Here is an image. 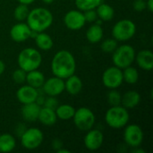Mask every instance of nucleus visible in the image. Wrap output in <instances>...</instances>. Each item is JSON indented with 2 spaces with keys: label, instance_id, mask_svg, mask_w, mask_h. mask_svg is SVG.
I'll return each instance as SVG.
<instances>
[{
  "label": "nucleus",
  "instance_id": "obj_1",
  "mask_svg": "<svg viewBox=\"0 0 153 153\" xmlns=\"http://www.w3.org/2000/svg\"><path fill=\"white\" fill-rule=\"evenodd\" d=\"M51 71L55 76L66 79L76 71V61L74 55L65 49L57 51L51 61Z\"/></svg>",
  "mask_w": 153,
  "mask_h": 153
},
{
  "label": "nucleus",
  "instance_id": "obj_2",
  "mask_svg": "<svg viewBox=\"0 0 153 153\" xmlns=\"http://www.w3.org/2000/svg\"><path fill=\"white\" fill-rule=\"evenodd\" d=\"M52 13L45 7H36L30 10L26 23L34 32H41L48 30L53 23Z\"/></svg>",
  "mask_w": 153,
  "mask_h": 153
},
{
  "label": "nucleus",
  "instance_id": "obj_3",
  "mask_svg": "<svg viewBox=\"0 0 153 153\" xmlns=\"http://www.w3.org/2000/svg\"><path fill=\"white\" fill-rule=\"evenodd\" d=\"M17 63L21 69L28 73L39 69L42 63V56L36 48H25L19 53Z\"/></svg>",
  "mask_w": 153,
  "mask_h": 153
},
{
  "label": "nucleus",
  "instance_id": "obj_4",
  "mask_svg": "<svg viewBox=\"0 0 153 153\" xmlns=\"http://www.w3.org/2000/svg\"><path fill=\"white\" fill-rule=\"evenodd\" d=\"M129 118L128 110L121 105L110 107L105 114L106 124L113 129L124 128L128 124Z\"/></svg>",
  "mask_w": 153,
  "mask_h": 153
},
{
  "label": "nucleus",
  "instance_id": "obj_5",
  "mask_svg": "<svg viewBox=\"0 0 153 153\" xmlns=\"http://www.w3.org/2000/svg\"><path fill=\"white\" fill-rule=\"evenodd\" d=\"M135 50L134 48L127 44L118 46L116 50L112 53V60L115 66L124 69L127 66H130L134 62L135 58Z\"/></svg>",
  "mask_w": 153,
  "mask_h": 153
},
{
  "label": "nucleus",
  "instance_id": "obj_6",
  "mask_svg": "<svg viewBox=\"0 0 153 153\" xmlns=\"http://www.w3.org/2000/svg\"><path fill=\"white\" fill-rule=\"evenodd\" d=\"M136 33L135 23L129 19L118 21L112 28V37L117 41L130 40Z\"/></svg>",
  "mask_w": 153,
  "mask_h": 153
},
{
  "label": "nucleus",
  "instance_id": "obj_7",
  "mask_svg": "<svg viewBox=\"0 0 153 153\" xmlns=\"http://www.w3.org/2000/svg\"><path fill=\"white\" fill-rule=\"evenodd\" d=\"M72 119L74 120V126L77 129L82 132H87L91 129L96 121V117L92 110L86 107H82L75 109Z\"/></svg>",
  "mask_w": 153,
  "mask_h": 153
},
{
  "label": "nucleus",
  "instance_id": "obj_8",
  "mask_svg": "<svg viewBox=\"0 0 153 153\" xmlns=\"http://www.w3.org/2000/svg\"><path fill=\"white\" fill-rule=\"evenodd\" d=\"M44 139L43 133L37 127H31L25 129L21 134V144L22 146L29 151L38 149Z\"/></svg>",
  "mask_w": 153,
  "mask_h": 153
},
{
  "label": "nucleus",
  "instance_id": "obj_9",
  "mask_svg": "<svg viewBox=\"0 0 153 153\" xmlns=\"http://www.w3.org/2000/svg\"><path fill=\"white\" fill-rule=\"evenodd\" d=\"M123 138L126 145L129 147H141L143 141V129L136 124L126 125L125 126Z\"/></svg>",
  "mask_w": 153,
  "mask_h": 153
},
{
  "label": "nucleus",
  "instance_id": "obj_10",
  "mask_svg": "<svg viewBox=\"0 0 153 153\" xmlns=\"http://www.w3.org/2000/svg\"><path fill=\"white\" fill-rule=\"evenodd\" d=\"M102 83L103 85L111 90L117 89L124 82L122 69L113 65L107 68L102 74Z\"/></svg>",
  "mask_w": 153,
  "mask_h": 153
},
{
  "label": "nucleus",
  "instance_id": "obj_11",
  "mask_svg": "<svg viewBox=\"0 0 153 153\" xmlns=\"http://www.w3.org/2000/svg\"><path fill=\"white\" fill-rule=\"evenodd\" d=\"M64 23L71 30H81L86 23L83 12L80 10L68 11L64 16Z\"/></svg>",
  "mask_w": 153,
  "mask_h": 153
},
{
  "label": "nucleus",
  "instance_id": "obj_12",
  "mask_svg": "<svg viewBox=\"0 0 153 153\" xmlns=\"http://www.w3.org/2000/svg\"><path fill=\"white\" fill-rule=\"evenodd\" d=\"M84 146L87 150L94 152L99 150L104 143V134L98 129H90L87 131L84 139Z\"/></svg>",
  "mask_w": 153,
  "mask_h": 153
},
{
  "label": "nucleus",
  "instance_id": "obj_13",
  "mask_svg": "<svg viewBox=\"0 0 153 153\" xmlns=\"http://www.w3.org/2000/svg\"><path fill=\"white\" fill-rule=\"evenodd\" d=\"M42 90L48 96L56 97L65 91V80L54 75L48 80H45Z\"/></svg>",
  "mask_w": 153,
  "mask_h": 153
},
{
  "label": "nucleus",
  "instance_id": "obj_14",
  "mask_svg": "<svg viewBox=\"0 0 153 153\" xmlns=\"http://www.w3.org/2000/svg\"><path fill=\"white\" fill-rule=\"evenodd\" d=\"M31 35H32V30L28 26V24L23 22H20L14 24L10 30L11 39L17 43L26 41L28 39L31 37Z\"/></svg>",
  "mask_w": 153,
  "mask_h": 153
},
{
  "label": "nucleus",
  "instance_id": "obj_15",
  "mask_svg": "<svg viewBox=\"0 0 153 153\" xmlns=\"http://www.w3.org/2000/svg\"><path fill=\"white\" fill-rule=\"evenodd\" d=\"M39 96L38 90L30 86L29 84L21 86L16 91V98L20 103L28 104L36 102V100Z\"/></svg>",
  "mask_w": 153,
  "mask_h": 153
},
{
  "label": "nucleus",
  "instance_id": "obj_16",
  "mask_svg": "<svg viewBox=\"0 0 153 153\" xmlns=\"http://www.w3.org/2000/svg\"><path fill=\"white\" fill-rule=\"evenodd\" d=\"M134 61L137 65L144 71H152L153 69V53L150 49H143L135 54Z\"/></svg>",
  "mask_w": 153,
  "mask_h": 153
},
{
  "label": "nucleus",
  "instance_id": "obj_17",
  "mask_svg": "<svg viewBox=\"0 0 153 153\" xmlns=\"http://www.w3.org/2000/svg\"><path fill=\"white\" fill-rule=\"evenodd\" d=\"M41 106L36 102L23 104L21 108V115L27 122H35L38 120Z\"/></svg>",
  "mask_w": 153,
  "mask_h": 153
},
{
  "label": "nucleus",
  "instance_id": "obj_18",
  "mask_svg": "<svg viewBox=\"0 0 153 153\" xmlns=\"http://www.w3.org/2000/svg\"><path fill=\"white\" fill-rule=\"evenodd\" d=\"M82 79L74 74L65 79V91L72 96L79 94L82 90Z\"/></svg>",
  "mask_w": 153,
  "mask_h": 153
},
{
  "label": "nucleus",
  "instance_id": "obj_19",
  "mask_svg": "<svg viewBox=\"0 0 153 153\" xmlns=\"http://www.w3.org/2000/svg\"><path fill=\"white\" fill-rule=\"evenodd\" d=\"M141 102V94L136 91H128L122 95L121 106L126 109H132L137 107Z\"/></svg>",
  "mask_w": 153,
  "mask_h": 153
},
{
  "label": "nucleus",
  "instance_id": "obj_20",
  "mask_svg": "<svg viewBox=\"0 0 153 153\" xmlns=\"http://www.w3.org/2000/svg\"><path fill=\"white\" fill-rule=\"evenodd\" d=\"M38 120L46 126H54L56 121H57V117L55 112V109L47 108V107H41L40 110H39V117Z\"/></svg>",
  "mask_w": 153,
  "mask_h": 153
},
{
  "label": "nucleus",
  "instance_id": "obj_21",
  "mask_svg": "<svg viewBox=\"0 0 153 153\" xmlns=\"http://www.w3.org/2000/svg\"><path fill=\"white\" fill-rule=\"evenodd\" d=\"M85 35L89 42L92 44H96L102 40L104 35V30L100 23H95L88 28Z\"/></svg>",
  "mask_w": 153,
  "mask_h": 153
},
{
  "label": "nucleus",
  "instance_id": "obj_22",
  "mask_svg": "<svg viewBox=\"0 0 153 153\" xmlns=\"http://www.w3.org/2000/svg\"><path fill=\"white\" fill-rule=\"evenodd\" d=\"M45 75L42 72H40L39 69L30 71L26 74V82L30 86L39 89L42 87L44 82H45Z\"/></svg>",
  "mask_w": 153,
  "mask_h": 153
},
{
  "label": "nucleus",
  "instance_id": "obj_23",
  "mask_svg": "<svg viewBox=\"0 0 153 153\" xmlns=\"http://www.w3.org/2000/svg\"><path fill=\"white\" fill-rule=\"evenodd\" d=\"M34 39H35V44L37 48L43 51L50 50L54 46V41L52 38L44 31L36 33Z\"/></svg>",
  "mask_w": 153,
  "mask_h": 153
},
{
  "label": "nucleus",
  "instance_id": "obj_24",
  "mask_svg": "<svg viewBox=\"0 0 153 153\" xmlns=\"http://www.w3.org/2000/svg\"><path fill=\"white\" fill-rule=\"evenodd\" d=\"M95 10H96L97 15H98V19H100L101 22H108L114 18L115 10L110 4L101 2L96 7Z\"/></svg>",
  "mask_w": 153,
  "mask_h": 153
},
{
  "label": "nucleus",
  "instance_id": "obj_25",
  "mask_svg": "<svg viewBox=\"0 0 153 153\" xmlns=\"http://www.w3.org/2000/svg\"><path fill=\"white\" fill-rule=\"evenodd\" d=\"M16 147V140L10 134H0V152L7 153L13 152Z\"/></svg>",
  "mask_w": 153,
  "mask_h": 153
},
{
  "label": "nucleus",
  "instance_id": "obj_26",
  "mask_svg": "<svg viewBox=\"0 0 153 153\" xmlns=\"http://www.w3.org/2000/svg\"><path fill=\"white\" fill-rule=\"evenodd\" d=\"M55 112L57 119L66 121L73 118L75 112V108L69 104H61L56 107Z\"/></svg>",
  "mask_w": 153,
  "mask_h": 153
},
{
  "label": "nucleus",
  "instance_id": "obj_27",
  "mask_svg": "<svg viewBox=\"0 0 153 153\" xmlns=\"http://www.w3.org/2000/svg\"><path fill=\"white\" fill-rule=\"evenodd\" d=\"M122 72H123L124 82L132 85L137 83L139 80V72L135 67H133L132 65H130L122 69Z\"/></svg>",
  "mask_w": 153,
  "mask_h": 153
},
{
  "label": "nucleus",
  "instance_id": "obj_28",
  "mask_svg": "<svg viewBox=\"0 0 153 153\" xmlns=\"http://www.w3.org/2000/svg\"><path fill=\"white\" fill-rule=\"evenodd\" d=\"M102 2V0H75V5L80 11H87L96 9V7Z\"/></svg>",
  "mask_w": 153,
  "mask_h": 153
},
{
  "label": "nucleus",
  "instance_id": "obj_29",
  "mask_svg": "<svg viewBox=\"0 0 153 153\" xmlns=\"http://www.w3.org/2000/svg\"><path fill=\"white\" fill-rule=\"evenodd\" d=\"M29 13L30 10L27 4H19L13 10V17L18 22H23L26 21Z\"/></svg>",
  "mask_w": 153,
  "mask_h": 153
},
{
  "label": "nucleus",
  "instance_id": "obj_30",
  "mask_svg": "<svg viewBox=\"0 0 153 153\" xmlns=\"http://www.w3.org/2000/svg\"><path fill=\"white\" fill-rule=\"evenodd\" d=\"M117 40H116L114 38H108V39H104L101 44H100V48L101 50L104 52V53H107V54H112L116 48L118 47V44H117Z\"/></svg>",
  "mask_w": 153,
  "mask_h": 153
},
{
  "label": "nucleus",
  "instance_id": "obj_31",
  "mask_svg": "<svg viewBox=\"0 0 153 153\" xmlns=\"http://www.w3.org/2000/svg\"><path fill=\"white\" fill-rule=\"evenodd\" d=\"M121 99H122V94L119 91H117L116 89H111L107 95L108 103L111 107L121 105Z\"/></svg>",
  "mask_w": 153,
  "mask_h": 153
},
{
  "label": "nucleus",
  "instance_id": "obj_32",
  "mask_svg": "<svg viewBox=\"0 0 153 153\" xmlns=\"http://www.w3.org/2000/svg\"><path fill=\"white\" fill-rule=\"evenodd\" d=\"M26 74L27 73L21 68L14 70L13 73V75H12L13 81L16 84H23L26 81Z\"/></svg>",
  "mask_w": 153,
  "mask_h": 153
},
{
  "label": "nucleus",
  "instance_id": "obj_33",
  "mask_svg": "<svg viewBox=\"0 0 153 153\" xmlns=\"http://www.w3.org/2000/svg\"><path fill=\"white\" fill-rule=\"evenodd\" d=\"M83 14H84V18H85L86 22H96L98 20V15H97V13H96V10L95 9L84 11L83 12Z\"/></svg>",
  "mask_w": 153,
  "mask_h": 153
},
{
  "label": "nucleus",
  "instance_id": "obj_34",
  "mask_svg": "<svg viewBox=\"0 0 153 153\" xmlns=\"http://www.w3.org/2000/svg\"><path fill=\"white\" fill-rule=\"evenodd\" d=\"M43 106L47 107V108H52V109H56V107L58 106V101L56 99V97L48 96V98H47L44 100Z\"/></svg>",
  "mask_w": 153,
  "mask_h": 153
},
{
  "label": "nucleus",
  "instance_id": "obj_35",
  "mask_svg": "<svg viewBox=\"0 0 153 153\" xmlns=\"http://www.w3.org/2000/svg\"><path fill=\"white\" fill-rule=\"evenodd\" d=\"M133 8L136 12H143L146 9V0H134L133 2Z\"/></svg>",
  "mask_w": 153,
  "mask_h": 153
},
{
  "label": "nucleus",
  "instance_id": "obj_36",
  "mask_svg": "<svg viewBox=\"0 0 153 153\" xmlns=\"http://www.w3.org/2000/svg\"><path fill=\"white\" fill-rule=\"evenodd\" d=\"M52 147H53V149L56 152V151H58L60 148H63V143H62L59 139H55V140L52 142Z\"/></svg>",
  "mask_w": 153,
  "mask_h": 153
},
{
  "label": "nucleus",
  "instance_id": "obj_37",
  "mask_svg": "<svg viewBox=\"0 0 153 153\" xmlns=\"http://www.w3.org/2000/svg\"><path fill=\"white\" fill-rule=\"evenodd\" d=\"M146 9L152 13L153 12V0H147L146 1Z\"/></svg>",
  "mask_w": 153,
  "mask_h": 153
},
{
  "label": "nucleus",
  "instance_id": "obj_38",
  "mask_svg": "<svg viewBox=\"0 0 153 153\" xmlns=\"http://www.w3.org/2000/svg\"><path fill=\"white\" fill-rule=\"evenodd\" d=\"M4 70H5V65H4V63L0 59V76L4 74Z\"/></svg>",
  "mask_w": 153,
  "mask_h": 153
},
{
  "label": "nucleus",
  "instance_id": "obj_39",
  "mask_svg": "<svg viewBox=\"0 0 153 153\" xmlns=\"http://www.w3.org/2000/svg\"><path fill=\"white\" fill-rule=\"evenodd\" d=\"M34 1H35V0H18V2H19L20 4H27V5L32 4Z\"/></svg>",
  "mask_w": 153,
  "mask_h": 153
},
{
  "label": "nucleus",
  "instance_id": "obj_40",
  "mask_svg": "<svg viewBox=\"0 0 153 153\" xmlns=\"http://www.w3.org/2000/svg\"><path fill=\"white\" fill-rule=\"evenodd\" d=\"M132 152L134 153H144L145 152L143 150L140 149V147H135V148H134V150H133Z\"/></svg>",
  "mask_w": 153,
  "mask_h": 153
},
{
  "label": "nucleus",
  "instance_id": "obj_41",
  "mask_svg": "<svg viewBox=\"0 0 153 153\" xmlns=\"http://www.w3.org/2000/svg\"><path fill=\"white\" fill-rule=\"evenodd\" d=\"M56 152L57 153H69L70 152V151H68V150H65V149H62V148H60L58 151H56Z\"/></svg>",
  "mask_w": 153,
  "mask_h": 153
},
{
  "label": "nucleus",
  "instance_id": "obj_42",
  "mask_svg": "<svg viewBox=\"0 0 153 153\" xmlns=\"http://www.w3.org/2000/svg\"><path fill=\"white\" fill-rule=\"evenodd\" d=\"M44 4H50L54 2V0H41Z\"/></svg>",
  "mask_w": 153,
  "mask_h": 153
}]
</instances>
